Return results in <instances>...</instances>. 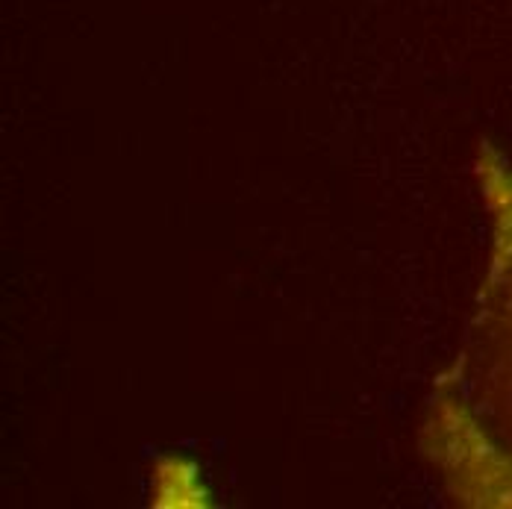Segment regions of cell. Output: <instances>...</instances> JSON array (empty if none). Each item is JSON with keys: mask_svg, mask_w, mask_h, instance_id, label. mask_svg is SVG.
<instances>
[{"mask_svg": "<svg viewBox=\"0 0 512 509\" xmlns=\"http://www.w3.org/2000/svg\"><path fill=\"white\" fill-rule=\"evenodd\" d=\"M480 177L495 251L448 404V457L465 501L512 507V171L486 151Z\"/></svg>", "mask_w": 512, "mask_h": 509, "instance_id": "1", "label": "cell"}]
</instances>
